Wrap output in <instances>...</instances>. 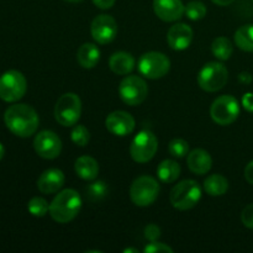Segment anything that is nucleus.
<instances>
[{"instance_id": "f8f14e48", "label": "nucleus", "mask_w": 253, "mask_h": 253, "mask_svg": "<svg viewBox=\"0 0 253 253\" xmlns=\"http://www.w3.org/2000/svg\"><path fill=\"white\" fill-rule=\"evenodd\" d=\"M34 148L37 155L44 160H54L61 155L62 141L56 132L43 130L36 135Z\"/></svg>"}, {"instance_id": "39448f33", "label": "nucleus", "mask_w": 253, "mask_h": 253, "mask_svg": "<svg viewBox=\"0 0 253 253\" xmlns=\"http://www.w3.org/2000/svg\"><path fill=\"white\" fill-rule=\"evenodd\" d=\"M82 100L76 93H66L59 96L54 106V119L64 127L74 126L81 119Z\"/></svg>"}, {"instance_id": "f3484780", "label": "nucleus", "mask_w": 253, "mask_h": 253, "mask_svg": "<svg viewBox=\"0 0 253 253\" xmlns=\"http://www.w3.org/2000/svg\"><path fill=\"white\" fill-rule=\"evenodd\" d=\"M66 177L64 173L58 168L46 169L37 179V188L42 194H54L59 192L64 185Z\"/></svg>"}, {"instance_id": "9d476101", "label": "nucleus", "mask_w": 253, "mask_h": 253, "mask_svg": "<svg viewBox=\"0 0 253 253\" xmlns=\"http://www.w3.org/2000/svg\"><path fill=\"white\" fill-rule=\"evenodd\" d=\"M240 115V104L232 95H221L215 99L210 108L212 121L220 126L231 125Z\"/></svg>"}, {"instance_id": "0eeeda50", "label": "nucleus", "mask_w": 253, "mask_h": 253, "mask_svg": "<svg viewBox=\"0 0 253 253\" xmlns=\"http://www.w3.org/2000/svg\"><path fill=\"white\" fill-rule=\"evenodd\" d=\"M141 76L147 79H160L167 76L170 69V61L165 53L157 51L146 52L137 63Z\"/></svg>"}, {"instance_id": "f03ea898", "label": "nucleus", "mask_w": 253, "mask_h": 253, "mask_svg": "<svg viewBox=\"0 0 253 253\" xmlns=\"http://www.w3.org/2000/svg\"><path fill=\"white\" fill-rule=\"evenodd\" d=\"M82 209V198L74 189L59 192L49 204V215L58 224H67L78 216Z\"/></svg>"}, {"instance_id": "473e14b6", "label": "nucleus", "mask_w": 253, "mask_h": 253, "mask_svg": "<svg viewBox=\"0 0 253 253\" xmlns=\"http://www.w3.org/2000/svg\"><path fill=\"white\" fill-rule=\"evenodd\" d=\"M145 237L148 241H157L161 237V229L156 224H150L145 227Z\"/></svg>"}, {"instance_id": "4c0bfd02", "label": "nucleus", "mask_w": 253, "mask_h": 253, "mask_svg": "<svg viewBox=\"0 0 253 253\" xmlns=\"http://www.w3.org/2000/svg\"><path fill=\"white\" fill-rule=\"evenodd\" d=\"M4 155H5V148H4V146L0 143V160H2Z\"/></svg>"}, {"instance_id": "e433bc0d", "label": "nucleus", "mask_w": 253, "mask_h": 253, "mask_svg": "<svg viewBox=\"0 0 253 253\" xmlns=\"http://www.w3.org/2000/svg\"><path fill=\"white\" fill-rule=\"evenodd\" d=\"M211 1L219 6H227V5H231L235 0H211Z\"/></svg>"}, {"instance_id": "6ab92c4d", "label": "nucleus", "mask_w": 253, "mask_h": 253, "mask_svg": "<svg viewBox=\"0 0 253 253\" xmlns=\"http://www.w3.org/2000/svg\"><path fill=\"white\" fill-rule=\"evenodd\" d=\"M136 61L128 52L119 51L111 54L109 59V67L118 76H127L135 69Z\"/></svg>"}, {"instance_id": "c85d7f7f", "label": "nucleus", "mask_w": 253, "mask_h": 253, "mask_svg": "<svg viewBox=\"0 0 253 253\" xmlns=\"http://www.w3.org/2000/svg\"><path fill=\"white\" fill-rule=\"evenodd\" d=\"M71 138L74 145L79 146V147H85L90 140V133L84 125H74L71 132Z\"/></svg>"}, {"instance_id": "a211bd4d", "label": "nucleus", "mask_w": 253, "mask_h": 253, "mask_svg": "<svg viewBox=\"0 0 253 253\" xmlns=\"http://www.w3.org/2000/svg\"><path fill=\"white\" fill-rule=\"evenodd\" d=\"M187 165L194 174L204 175L209 173L212 167V158L208 151L203 148H195L188 153Z\"/></svg>"}, {"instance_id": "f704fd0d", "label": "nucleus", "mask_w": 253, "mask_h": 253, "mask_svg": "<svg viewBox=\"0 0 253 253\" xmlns=\"http://www.w3.org/2000/svg\"><path fill=\"white\" fill-rule=\"evenodd\" d=\"M242 104H244L246 110L253 113V94L252 93L245 94L244 98H242Z\"/></svg>"}, {"instance_id": "72a5a7b5", "label": "nucleus", "mask_w": 253, "mask_h": 253, "mask_svg": "<svg viewBox=\"0 0 253 253\" xmlns=\"http://www.w3.org/2000/svg\"><path fill=\"white\" fill-rule=\"evenodd\" d=\"M115 1L116 0H93L94 5L101 10L111 9L114 6V4H115Z\"/></svg>"}, {"instance_id": "4be33fe9", "label": "nucleus", "mask_w": 253, "mask_h": 253, "mask_svg": "<svg viewBox=\"0 0 253 253\" xmlns=\"http://www.w3.org/2000/svg\"><path fill=\"white\" fill-rule=\"evenodd\" d=\"M229 189V180L222 174H211L204 180V190L210 197H221Z\"/></svg>"}, {"instance_id": "393cba45", "label": "nucleus", "mask_w": 253, "mask_h": 253, "mask_svg": "<svg viewBox=\"0 0 253 253\" xmlns=\"http://www.w3.org/2000/svg\"><path fill=\"white\" fill-rule=\"evenodd\" d=\"M211 52L217 59L220 61H227L230 57L232 56L234 52V46H232L231 41L227 37L220 36L212 41L211 43Z\"/></svg>"}, {"instance_id": "b1692460", "label": "nucleus", "mask_w": 253, "mask_h": 253, "mask_svg": "<svg viewBox=\"0 0 253 253\" xmlns=\"http://www.w3.org/2000/svg\"><path fill=\"white\" fill-rule=\"evenodd\" d=\"M235 43L242 51L253 52V24L244 25L235 32Z\"/></svg>"}, {"instance_id": "a19ab883", "label": "nucleus", "mask_w": 253, "mask_h": 253, "mask_svg": "<svg viewBox=\"0 0 253 253\" xmlns=\"http://www.w3.org/2000/svg\"><path fill=\"white\" fill-rule=\"evenodd\" d=\"M252 1H253V0H252Z\"/></svg>"}, {"instance_id": "4468645a", "label": "nucleus", "mask_w": 253, "mask_h": 253, "mask_svg": "<svg viewBox=\"0 0 253 253\" xmlns=\"http://www.w3.org/2000/svg\"><path fill=\"white\" fill-rule=\"evenodd\" d=\"M135 126V119L127 111H113L109 114L105 120V127L108 128L109 132L115 136H120V137L132 133Z\"/></svg>"}, {"instance_id": "58836bf2", "label": "nucleus", "mask_w": 253, "mask_h": 253, "mask_svg": "<svg viewBox=\"0 0 253 253\" xmlns=\"http://www.w3.org/2000/svg\"><path fill=\"white\" fill-rule=\"evenodd\" d=\"M124 252H125V253H130V252L138 253V250L137 249H126V250H124Z\"/></svg>"}, {"instance_id": "dca6fc26", "label": "nucleus", "mask_w": 253, "mask_h": 253, "mask_svg": "<svg viewBox=\"0 0 253 253\" xmlns=\"http://www.w3.org/2000/svg\"><path fill=\"white\" fill-rule=\"evenodd\" d=\"M193 30L187 24H174L167 34V42L174 51H184L193 41Z\"/></svg>"}, {"instance_id": "412c9836", "label": "nucleus", "mask_w": 253, "mask_h": 253, "mask_svg": "<svg viewBox=\"0 0 253 253\" xmlns=\"http://www.w3.org/2000/svg\"><path fill=\"white\" fill-rule=\"evenodd\" d=\"M74 170L82 179L94 180L99 174V165L90 156H82L74 163Z\"/></svg>"}, {"instance_id": "a878e982", "label": "nucleus", "mask_w": 253, "mask_h": 253, "mask_svg": "<svg viewBox=\"0 0 253 253\" xmlns=\"http://www.w3.org/2000/svg\"><path fill=\"white\" fill-rule=\"evenodd\" d=\"M108 185L104 180H95L86 187V197L91 203L100 202L108 194Z\"/></svg>"}, {"instance_id": "cd10ccee", "label": "nucleus", "mask_w": 253, "mask_h": 253, "mask_svg": "<svg viewBox=\"0 0 253 253\" xmlns=\"http://www.w3.org/2000/svg\"><path fill=\"white\" fill-rule=\"evenodd\" d=\"M27 209L32 216L43 217L47 212H49V204L46 199L41 197H35L27 204Z\"/></svg>"}, {"instance_id": "c9c22d12", "label": "nucleus", "mask_w": 253, "mask_h": 253, "mask_svg": "<svg viewBox=\"0 0 253 253\" xmlns=\"http://www.w3.org/2000/svg\"><path fill=\"white\" fill-rule=\"evenodd\" d=\"M245 178L250 184L253 185V161H251L245 168Z\"/></svg>"}, {"instance_id": "f257e3e1", "label": "nucleus", "mask_w": 253, "mask_h": 253, "mask_svg": "<svg viewBox=\"0 0 253 253\" xmlns=\"http://www.w3.org/2000/svg\"><path fill=\"white\" fill-rule=\"evenodd\" d=\"M6 127L19 137H30L39 128L40 119L36 110L27 104H15L5 111Z\"/></svg>"}, {"instance_id": "aec40b11", "label": "nucleus", "mask_w": 253, "mask_h": 253, "mask_svg": "<svg viewBox=\"0 0 253 253\" xmlns=\"http://www.w3.org/2000/svg\"><path fill=\"white\" fill-rule=\"evenodd\" d=\"M77 61L79 66L85 69H91L100 61V49L96 44L86 42L78 48L77 52Z\"/></svg>"}, {"instance_id": "ea45409f", "label": "nucleus", "mask_w": 253, "mask_h": 253, "mask_svg": "<svg viewBox=\"0 0 253 253\" xmlns=\"http://www.w3.org/2000/svg\"><path fill=\"white\" fill-rule=\"evenodd\" d=\"M64 1H67V2H81V1H83V0H64Z\"/></svg>"}, {"instance_id": "2f4dec72", "label": "nucleus", "mask_w": 253, "mask_h": 253, "mask_svg": "<svg viewBox=\"0 0 253 253\" xmlns=\"http://www.w3.org/2000/svg\"><path fill=\"white\" fill-rule=\"evenodd\" d=\"M241 221L247 229L253 230V204L247 205L241 214Z\"/></svg>"}, {"instance_id": "c756f323", "label": "nucleus", "mask_w": 253, "mask_h": 253, "mask_svg": "<svg viewBox=\"0 0 253 253\" xmlns=\"http://www.w3.org/2000/svg\"><path fill=\"white\" fill-rule=\"evenodd\" d=\"M168 151L175 158H183L189 153V143L183 138H173L168 145Z\"/></svg>"}, {"instance_id": "9b49d317", "label": "nucleus", "mask_w": 253, "mask_h": 253, "mask_svg": "<svg viewBox=\"0 0 253 253\" xmlns=\"http://www.w3.org/2000/svg\"><path fill=\"white\" fill-rule=\"evenodd\" d=\"M148 94L147 83L138 76H127L120 82L119 95L121 100L130 106L141 105Z\"/></svg>"}, {"instance_id": "2eb2a0df", "label": "nucleus", "mask_w": 253, "mask_h": 253, "mask_svg": "<svg viewBox=\"0 0 253 253\" xmlns=\"http://www.w3.org/2000/svg\"><path fill=\"white\" fill-rule=\"evenodd\" d=\"M184 10L182 0H153V11L162 21H178L184 15Z\"/></svg>"}, {"instance_id": "5701e85b", "label": "nucleus", "mask_w": 253, "mask_h": 253, "mask_svg": "<svg viewBox=\"0 0 253 253\" xmlns=\"http://www.w3.org/2000/svg\"><path fill=\"white\" fill-rule=\"evenodd\" d=\"M180 166L173 160H165L158 165L157 177L163 183H173L179 178Z\"/></svg>"}, {"instance_id": "6e6552de", "label": "nucleus", "mask_w": 253, "mask_h": 253, "mask_svg": "<svg viewBox=\"0 0 253 253\" xmlns=\"http://www.w3.org/2000/svg\"><path fill=\"white\" fill-rule=\"evenodd\" d=\"M158 150V140L150 130H142L133 137L130 145V155L135 162L147 163L155 157Z\"/></svg>"}, {"instance_id": "bb28decb", "label": "nucleus", "mask_w": 253, "mask_h": 253, "mask_svg": "<svg viewBox=\"0 0 253 253\" xmlns=\"http://www.w3.org/2000/svg\"><path fill=\"white\" fill-rule=\"evenodd\" d=\"M208 9L202 1H189L185 5L184 14L193 21H199L207 16Z\"/></svg>"}, {"instance_id": "ddd939ff", "label": "nucleus", "mask_w": 253, "mask_h": 253, "mask_svg": "<svg viewBox=\"0 0 253 253\" xmlns=\"http://www.w3.org/2000/svg\"><path fill=\"white\" fill-rule=\"evenodd\" d=\"M90 32L94 41L99 44L111 43L118 35V24L110 15H98L91 21Z\"/></svg>"}, {"instance_id": "1a4fd4ad", "label": "nucleus", "mask_w": 253, "mask_h": 253, "mask_svg": "<svg viewBox=\"0 0 253 253\" xmlns=\"http://www.w3.org/2000/svg\"><path fill=\"white\" fill-rule=\"evenodd\" d=\"M27 89V82L24 74L19 71L5 72L0 77V99L7 103L20 100L25 95Z\"/></svg>"}, {"instance_id": "7ed1b4c3", "label": "nucleus", "mask_w": 253, "mask_h": 253, "mask_svg": "<svg viewBox=\"0 0 253 253\" xmlns=\"http://www.w3.org/2000/svg\"><path fill=\"white\" fill-rule=\"evenodd\" d=\"M202 199V188L193 179H185L172 188L169 194L170 204L177 210H190Z\"/></svg>"}, {"instance_id": "423d86ee", "label": "nucleus", "mask_w": 253, "mask_h": 253, "mask_svg": "<svg viewBox=\"0 0 253 253\" xmlns=\"http://www.w3.org/2000/svg\"><path fill=\"white\" fill-rule=\"evenodd\" d=\"M229 79V71L220 62H209L200 69L198 74V84L209 93L219 91L224 88Z\"/></svg>"}, {"instance_id": "7c9ffc66", "label": "nucleus", "mask_w": 253, "mask_h": 253, "mask_svg": "<svg viewBox=\"0 0 253 253\" xmlns=\"http://www.w3.org/2000/svg\"><path fill=\"white\" fill-rule=\"evenodd\" d=\"M143 252L145 253H160V252L173 253V249L168 246V245L162 244V242L151 241L150 244L143 249Z\"/></svg>"}, {"instance_id": "20e7f679", "label": "nucleus", "mask_w": 253, "mask_h": 253, "mask_svg": "<svg viewBox=\"0 0 253 253\" xmlns=\"http://www.w3.org/2000/svg\"><path fill=\"white\" fill-rule=\"evenodd\" d=\"M160 183L151 175H141L136 178L130 188L131 202L140 208L152 205L160 194Z\"/></svg>"}]
</instances>
